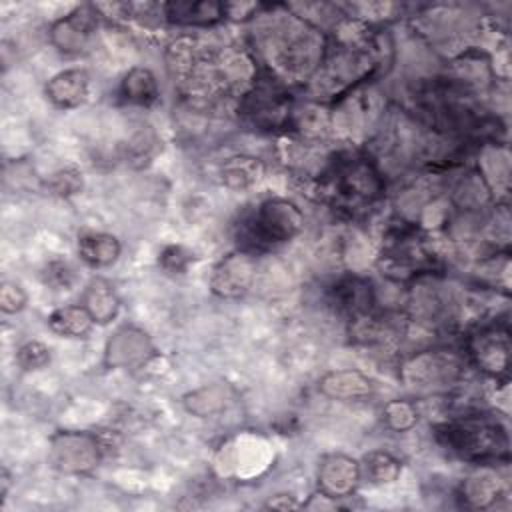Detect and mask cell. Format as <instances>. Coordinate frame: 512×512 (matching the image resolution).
<instances>
[{
	"mask_svg": "<svg viewBox=\"0 0 512 512\" xmlns=\"http://www.w3.org/2000/svg\"><path fill=\"white\" fill-rule=\"evenodd\" d=\"M164 66L184 106L212 112L256 82L260 66L248 48L222 44L200 34H180L164 50Z\"/></svg>",
	"mask_w": 512,
	"mask_h": 512,
	"instance_id": "cell-1",
	"label": "cell"
},
{
	"mask_svg": "<svg viewBox=\"0 0 512 512\" xmlns=\"http://www.w3.org/2000/svg\"><path fill=\"white\" fill-rule=\"evenodd\" d=\"M248 24V50L260 70L288 88H304L326 54L328 34L290 4H260Z\"/></svg>",
	"mask_w": 512,
	"mask_h": 512,
	"instance_id": "cell-2",
	"label": "cell"
},
{
	"mask_svg": "<svg viewBox=\"0 0 512 512\" xmlns=\"http://www.w3.org/2000/svg\"><path fill=\"white\" fill-rule=\"evenodd\" d=\"M316 198L348 218H358L378 206L386 192V176L370 152H330L322 170L310 178Z\"/></svg>",
	"mask_w": 512,
	"mask_h": 512,
	"instance_id": "cell-3",
	"label": "cell"
},
{
	"mask_svg": "<svg viewBox=\"0 0 512 512\" xmlns=\"http://www.w3.org/2000/svg\"><path fill=\"white\" fill-rule=\"evenodd\" d=\"M436 444L468 464H508L506 426L488 414L462 412L434 426Z\"/></svg>",
	"mask_w": 512,
	"mask_h": 512,
	"instance_id": "cell-4",
	"label": "cell"
},
{
	"mask_svg": "<svg viewBox=\"0 0 512 512\" xmlns=\"http://www.w3.org/2000/svg\"><path fill=\"white\" fill-rule=\"evenodd\" d=\"M304 228L300 206L282 196H270L244 210L234 222V240L238 250L254 256L272 252L292 242Z\"/></svg>",
	"mask_w": 512,
	"mask_h": 512,
	"instance_id": "cell-5",
	"label": "cell"
},
{
	"mask_svg": "<svg viewBox=\"0 0 512 512\" xmlns=\"http://www.w3.org/2000/svg\"><path fill=\"white\" fill-rule=\"evenodd\" d=\"M468 366L464 352L430 346L400 360L398 380L412 394H448L462 384Z\"/></svg>",
	"mask_w": 512,
	"mask_h": 512,
	"instance_id": "cell-6",
	"label": "cell"
},
{
	"mask_svg": "<svg viewBox=\"0 0 512 512\" xmlns=\"http://www.w3.org/2000/svg\"><path fill=\"white\" fill-rule=\"evenodd\" d=\"M390 106L378 80H366L330 104L332 136L348 142L372 140Z\"/></svg>",
	"mask_w": 512,
	"mask_h": 512,
	"instance_id": "cell-7",
	"label": "cell"
},
{
	"mask_svg": "<svg viewBox=\"0 0 512 512\" xmlns=\"http://www.w3.org/2000/svg\"><path fill=\"white\" fill-rule=\"evenodd\" d=\"M294 104L292 88L260 70L256 82L238 98L236 114L254 130L276 132L288 128Z\"/></svg>",
	"mask_w": 512,
	"mask_h": 512,
	"instance_id": "cell-8",
	"label": "cell"
},
{
	"mask_svg": "<svg viewBox=\"0 0 512 512\" xmlns=\"http://www.w3.org/2000/svg\"><path fill=\"white\" fill-rule=\"evenodd\" d=\"M462 352L472 368L490 378H504L510 368V330L506 322H478L464 338Z\"/></svg>",
	"mask_w": 512,
	"mask_h": 512,
	"instance_id": "cell-9",
	"label": "cell"
},
{
	"mask_svg": "<svg viewBox=\"0 0 512 512\" xmlns=\"http://www.w3.org/2000/svg\"><path fill=\"white\" fill-rule=\"evenodd\" d=\"M106 454V442L84 430H58L48 440V464L66 476L94 472Z\"/></svg>",
	"mask_w": 512,
	"mask_h": 512,
	"instance_id": "cell-10",
	"label": "cell"
},
{
	"mask_svg": "<svg viewBox=\"0 0 512 512\" xmlns=\"http://www.w3.org/2000/svg\"><path fill=\"white\" fill-rule=\"evenodd\" d=\"M100 12L92 4H84L54 20L48 28L50 44L68 56L88 54L96 46Z\"/></svg>",
	"mask_w": 512,
	"mask_h": 512,
	"instance_id": "cell-11",
	"label": "cell"
},
{
	"mask_svg": "<svg viewBox=\"0 0 512 512\" xmlns=\"http://www.w3.org/2000/svg\"><path fill=\"white\" fill-rule=\"evenodd\" d=\"M256 280V256L244 250H232L222 256L210 272V292L222 300H238L248 294Z\"/></svg>",
	"mask_w": 512,
	"mask_h": 512,
	"instance_id": "cell-12",
	"label": "cell"
},
{
	"mask_svg": "<svg viewBox=\"0 0 512 512\" xmlns=\"http://www.w3.org/2000/svg\"><path fill=\"white\" fill-rule=\"evenodd\" d=\"M442 76L456 90L474 98L480 92L488 90L490 84L494 82V66L484 50L468 46L448 62L446 72Z\"/></svg>",
	"mask_w": 512,
	"mask_h": 512,
	"instance_id": "cell-13",
	"label": "cell"
},
{
	"mask_svg": "<svg viewBox=\"0 0 512 512\" xmlns=\"http://www.w3.org/2000/svg\"><path fill=\"white\" fill-rule=\"evenodd\" d=\"M362 482L360 462L342 452L324 454L316 468V488L332 500H346L356 494Z\"/></svg>",
	"mask_w": 512,
	"mask_h": 512,
	"instance_id": "cell-14",
	"label": "cell"
},
{
	"mask_svg": "<svg viewBox=\"0 0 512 512\" xmlns=\"http://www.w3.org/2000/svg\"><path fill=\"white\" fill-rule=\"evenodd\" d=\"M154 352V344L142 328L122 324L106 340L104 364L108 368H140L154 356Z\"/></svg>",
	"mask_w": 512,
	"mask_h": 512,
	"instance_id": "cell-15",
	"label": "cell"
},
{
	"mask_svg": "<svg viewBox=\"0 0 512 512\" xmlns=\"http://www.w3.org/2000/svg\"><path fill=\"white\" fill-rule=\"evenodd\" d=\"M498 464H472V470L458 486V500L470 510H490L506 498V480L500 476Z\"/></svg>",
	"mask_w": 512,
	"mask_h": 512,
	"instance_id": "cell-16",
	"label": "cell"
},
{
	"mask_svg": "<svg viewBox=\"0 0 512 512\" xmlns=\"http://www.w3.org/2000/svg\"><path fill=\"white\" fill-rule=\"evenodd\" d=\"M326 298H328V304L334 308V312H338L350 322L374 310L376 290L366 276L344 274L328 286Z\"/></svg>",
	"mask_w": 512,
	"mask_h": 512,
	"instance_id": "cell-17",
	"label": "cell"
},
{
	"mask_svg": "<svg viewBox=\"0 0 512 512\" xmlns=\"http://www.w3.org/2000/svg\"><path fill=\"white\" fill-rule=\"evenodd\" d=\"M318 392L336 402H360L376 394V382L358 368L328 370L318 380Z\"/></svg>",
	"mask_w": 512,
	"mask_h": 512,
	"instance_id": "cell-18",
	"label": "cell"
},
{
	"mask_svg": "<svg viewBox=\"0 0 512 512\" xmlns=\"http://www.w3.org/2000/svg\"><path fill=\"white\" fill-rule=\"evenodd\" d=\"M286 130L300 140L324 144L332 136L330 104L316 102L310 98H306L304 102H296Z\"/></svg>",
	"mask_w": 512,
	"mask_h": 512,
	"instance_id": "cell-19",
	"label": "cell"
},
{
	"mask_svg": "<svg viewBox=\"0 0 512 512\" xmlns=\"http://www.w3.org/2000/svg\"><path fill=\"white\" fill-rule=\"evenodd\" d=\"M224 20H226V8L222 2H212V0L164 2V22L176 28H214Z\"/></svg>",
	"mask_w": 512,
	"mask_h": 512,
	"instance_id": "cell-20",
	"label": "cell"
},
{
	"mask_svg": "<svg viewBox=\"0 0 512 512\" xmlns=\"http://www.w3.org/2000/svg\"><path fill=\"white\" fill-rule=\"evenodd\" d=\"M90 74L84 68H66L54 74L46 86V100L58 110H74L88 100Z\"/></svg>",
	"mask_w": 512,
	"mask_h": 512,
	"instance_id": "cell-21",
	"label": "cell"
},
{
	"mask_svg": "<svg viewBox=\"0 0 512 512\" xmlns=\"http://www.w3.org/2000/svg\"><path fill=\"white\" fill-rule=\"evenodd\" d=\"M118 100L134 108H150L160 98L156 74L146 66H132L118 84Z\"/></svg>",
	"mask_w": 512,
	"mask_h": 512,
	"instance_id": "cell-22",
	"label": "cell"
},
{
	"mask_svg": "<svg viewBox=\"0 0 512 512\" xmlns=\"http://www.w3.org/2000/svg\"><path fill=\"white\" fill-rule=\"evenodd\" d=\"M266 166L250 154H234L218 164V178L230 190H246L264 178Z\"/></svg>",
	"mask_w": 512,
	"mask_h": 512,
	"instance_id": "cell-23",
	"label": "cell"
},
{
	"mask_svg": "<svg viewBox=\"0 0 512 512\" xmlns=\"http://www.w3.org/2000/svg\"><path fill=\"white\" fill-rule=\"evenodd\" d=\"M76 250L86 266L108 268L120 258L122 244L114 234L108 232H84L78 236Z\"/></svg>",
	"mask_w": 512,
	"mask_h": 512,
	"instance_id": "cell-24",
	"label": "cell"
},
{
	"mask_svg": "<svg viewBox=\"0 0 512 512\" xmlns=\"http://www.w3.org/2000/svg\"><path fill=\"white\" fill-rule=\"evenodd\" d=\"M232 402V388L222 382L204 384L182 396V406L196 418H212L228 408Z\"/></svg>",
	"mask_w": 512,
	"mask_h": 512,
	"instance_id": "cell-25",
	"label": "cell"
},
{
	"mask_svg": "<svg viewBox=\"0 0 512 512\" xmlns=\"http://www.w3.org/2000/svg\"><path fill=\"white\" fill-rule=\"evenodd\" d=\"M80 304L90 312L92 320L102 326L116 320L120 312V298L106 278H92L82 292Z\"/></svg>",
	"mask_w": 512,
	"mask_h": 512,
	"instance_id": "cell-26",
	"label": "cell"
},
{
	"mask_svg": "<svg viewBox=\"0 0 512 512\" xmlns=\"http://www.w3.org/2000/svg\"><path fill=\"white\" fill-rule=\"evenodd\" d=\"M46 324L50 332H54L60 338H86L92 328L94 320L90 312L82 304H68V306H58L46 316Z\"/></svg>",
	"mask_w": 512,
	"mask_h": 512,
	"instance_id": "cell-27",
	"label": "cell"
},
{
	"mask_svg": "<svg viewBox=\"0 0 512 512\" xmlns=\"http://www.w3.org/2000/svg\"><path fill=\"white\" fill-rule=\"evenodd\" d=\"M362 480H368L374 486H386L400 478L402 462L392 452L376 448L368 450L360 460Z\"/></svg>",
	"mask_w": 512,
	"mask_h": 512,
	"instance_id": "cell-28",
	"label": "cell"
},
{
	"mask_svg": "<svg viewBox=\"0 0 512 512\" xmlns=\"http://www.w3.org/2000/svg\"><path fill=\"white\" fill-rule=\"evenodd\" d=\"M420 420V410L410 398H392L382 406V424L390 432H410Z\"/></svg>",
	"mask_w": 512,
	"mask_h": 512,
	"instance_id": "cell-29",
	"label": "cell"
},
{
	"mask_svg": "<svg viewBox=\"0 0 512 512\" xmlns=\"http://www.w3.org/2000/svg\"><path fill=\"white\" fill-rule=\"evenodd\" d=\"M84 186L82 174L76 168H60L56 172H52L46 180V188L50 194L60 196V198H70L74 194H78Z\"/></svg>",
	"mask_w": 512,
	"mask_h": 512,
	"instance_id": "cell-30",
	"label": "cell"
},
{
	"mask_svg": "<svg viewBox=\"0 0 512 512\" xmlns=\"http://www.w3.org/2000/svg\"><path fill=\"white\" fill-rule=\"evenodd\" d=\"M14 360L22 370H38L50 362V348L40 340H28L18 346Z\"/></svg>",
	"mask_w": 512,
	"mask_h": 512,
	"instance_id": "cell-31",
	"label": "cell"
},
{
	"mask_svg": "<svg viewBox=\"0 0 512 512\" xmlns=\"http://www.w3.org/2000/svg\"><path fill=\"white\" fill-rule=\"evenodd\" d=\"M192 262H194V254L182 244H170L162 248L158 256L160 268L168 274H184Z\"/></svg>",
	"mask_w": 512,
	"mask_h": 512,
	"instance_id": "cell-32",
	"label": "cell"
},
{
	"mask_svg": "<svg viewBox=\"0 0 512 512\" xmlns=\"http://www.w3.org/2000/svg\"><path fill=\"white\" fill-rule=\"evenodd\" d=\"M28 294L26 290L12 280H4L0 284V308L4 314H18L26 308Z\"/></svg>",
	"mask_w": 512,
	"mask_h": 512,
	"instance_id": "cell-33",
	"label": "cell"
},
{
	"mask_svg": "<svg viewBox=\"0 0 512 512\" xmlns=\"http://www.w3.org/2000/svg\"><path fill=\"white\" fill-rule=\"evenodd\" d=\"M74 270L68 262H50L44 268V284L52 286L54 290H68L74 282Z\"/></svg>",
	"mask_w": 512,
	"mask_h": 512,
	"instance_id": "cell-34",
	"label": "cell"
},
{
	"mask_svg": "<svg viewBox=\"0 0 512 512\" xmlns=\"http://www.w3.org/2000/svg\"><path fill=\"white\" fill-rule=\"evenodd\" d=\"M302 504L294 500V496L290 494H276L266 502V508H276V510H292V508H300Z\"/></svg>",
	"mask_w": 512,
	"mask_h": 512,
	"instance_id": "cell-35",
	"label": "cell"
}]
</instances>
